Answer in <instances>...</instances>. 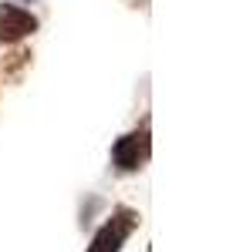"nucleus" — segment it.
<instances>
[{
    "instance_id": "5",
    "label": "nucleus",
    "mask_w": 243,
    "mask_h": 252,
    "mask_svg": "<svg viewBox=\"0 0 243 252\" xmlns=\"http://www.w3.org/2000/svg\"><path fill=\"white\" fill-rule=\"evenodd\" d=\"M24 3H34V0H24Z\"/></svg>"
},
{
    "instance_id": "3",
    "label": "nucleus",
    "mask_w": 243,
    "mask_h": 252,
    "mask_svg": "<svg viewBox=\"0 0 243 252\" xmlns=\"http://www.w3.org/2000/svg\"><path fill=\"white\" fill-rule=\"evenodd\" d=\"M38 31V17L17 3H0V40L3 44H20Z\"/></svg>"
},
{
    "instance_id": "4",
    "label": "nucleus",
    "mask_w": 243,
    "mask_h": 252,
    "mask_svg": "<svg viewBox=\"0 0 243 252\" xmlns=\"http://www.w3.org/2000/svg\"><path fill=\"white\" fill-rule=\"evenodd\" d=\"M27 64H31V51L17 47V51H14L10 58L3 61V78H7V81H17V78H20V71H24Z\"/></svg>"
},
{
    "instance_id": "2",
    "label": "nucleus",
    "mask_w": 243,
    "mask_h": 252,
    "mask_svg": "<svg viewBox=\"0 0 243 252\" xmlns=\"http://www.w3.org/2000/svg\"><path fill=\"white\" fill-rule=\"evenodd\" d=\"M149 152H152L149 128L128 131V135H122L119 141L112 145V165H115L122 175H132V172H139L142 165L149 161Z\"/></svg>"
},
{
    "instance_id": "1",
    "label": "nucleus",
    "mask_w": 243,
    "mask_h": 252,
    "mask_svg": "<svg viewBox=\"0 0 243 252\" xmlns=\"http://www.w3.org/2000/svg\"><path fill=\"white\" fill-rule=\"evenodd\" d=\"M139 229V212L128 209V205H119L115 212L101 222V229L91 235V246L84 252H122L125 239Z\"/></svg>"
}]
</instances>
